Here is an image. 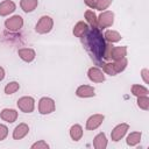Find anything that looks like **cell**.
Masks as SVG:
<instances>
[{
	"label": "cell",
	"mask_w": 149,
	"mask_h": 149,
	"mask_svg": "<svg viewBox=\"0 0 149 149\" xmlns=\"http://www.w3.org/2000/svg\"><path fill=\"white\" fill-rule=\"evenodd\" d=\"M5 26L8 30H12V31H16L19 30L22 26H23V20L20 15H15L13 17H9L6 20L5 22Z\"/></svg>",
	"instance_id": "obj_8"
},
{
	"label": "cell",
	"mask_w": 149,
	"mask_h": 149,
	"mask_svg": "<svg viewBox=\"0 0 149 149\" xmlns=\"http://www.w3.org/2000/svg\"><path fill=\"white\" fill-rule=\"evenodd\" d=\"M0 116H1V119L2 120H5V121H7V122H14L15 120H16V118H17V112L15 111V109H9V108H5V109H2V112H1V114H0Z\"/></svg>",
	"instance_id": "obj_14"
},
{
	"label": "cell",
	"mask_w": 149,
	"mask_h": 149,
	"mask_svg": "<svg viewBox=\"0 0 149 149\" xmlns=\"http://www.w3.org/2000/svg\"><path fill=\"white\" fill-rule=\"evenodd\" d=\"M7 134H8V129H7V127L3 126V125H0V141L5 140V137L7 136Z\"/></svg>",
	"instance_id": "obj_28"
},
{
	"label": "cell",
	"mask_w": 149,
	"mask_h": 149,
	"mask_svg": "<svg viewBox=\"0 0 149 149\" xmlns=\"http://www.w3.org/2000/svg\"><path fill=\"white\" fill-rule=\"evenodd\" d=\"M132 93L134 95H137V97H140V95H147L148 94V90L146 87L141 86V85H133L132 86Z\"/></svg>",
	"instance_id": "obj_23"
},
{
	"label": "cell",
	"mask_w": 149,
	"mask_h": 149,
	"mask_svg": "<svg viewBox=\"0 0 149 149\" xmlns=\"http://www.w3.org/2000/svg\"><path fill=\"white\" fill-rule=\"evenodd\" d=\"M105 38H106L108 42L113 43V42H118V41H120L121 35H120L118 31H114V30H107V31L105 33Z\"/></svg>",
	"instance_id": "obj_22"
},
{
	"label": "cell",
	"mask_w": 149,
	"mask_h": 149,
	"mask_svg": "<svg viewBox=\"0 0 149 149\" xmlns=\"http://www.w3.org/2000/svg\"><path fill=\"white\" fill-rule=\"evenodd\" d=\"M84 37V45L87 52L90 54L91 58L95 62L97 65L102 66L105 63L102 62V58L105 56L106 50V43L102 37V34L98 28H90L85 33ZM81 37V38H83Z\"/></svg>",
	"instance_id": "obj_1"
},
{
	"label": "cell",
	"mask_w": 149,
	"mask_h": 149,
	"mask_svg": "<svg viewBox=\"0 0 149 149\" xmlns=\"http://www.w3.org/2000/svg\"><path fill=\"white\" fill-rule=\"evenodd\" d=\"M87 29H88V27H87L86 23H84V22H78V23L74 26V28H73V35L81 38V37L85 35V33L87 31Z\"/></svg>",
	"instance_id": "obj_17"
},
{
	"label": "cell",
	"mask_w": 149,
	"mask_h": 149,
	"mask_svg": "<svg viewBox=\"0 0 149 149\" xmlns=\"http://www.w3.org/2000/svg\"><path fill=\"white\" fill-rule=\"evenodd\" d=\"M111 3H112V0H95V7L94 8L99 9V10H104Z\"/></svg>",
	"instance_id": "obj_27"
},
{
	"label": "cell",
	"mask_w": 149,
	"mask_h": 149,
	"mask_svg": "<svg viewBox=\"0 0 149 149\" xmlns=\"http://www.w3.org/2000/svg\"><path fill=\"white\" fill-rule=\"evenodd\" d=\"M128 130V125L127 123H121V125H118L113 130H112V140L113 141H119L121 140V137L126 134V132Z\"/></svg>",
	"instance_id": "obj_9"
},
{
	"label": "cell",
	"mask_w": 149,
	"mask_h": 149,
	"mask_svg": "<svg viewBox=\"0 0 149 149\" xmlns=\"http://www.w3.org/2000/svg\"><path fill=\"white\" fill-rule=\"evenodd\" d=\"M113 21H114V14L109 10L107 12H104L100 14L99 19H98V27L99 28H107V27H111L113 24Z\"/></svg>",
	"instance_id": "obj_7"
},
{
	"label": "cell",
	"mask_w": 149,
	"mask_h": 149,
	"mask_svg": "<svg viewBox=\"0 0 149 149\" xmlns=\"http://www.w3.org/2000/svg\"><path fill=\"white\" fill-rule=\"evenodd\" d=\"M34 102L31 97H22L17 100V107L24 113H31L34 111Z\"/></svg>",
	"instance_id": "obj_6"
},
{
	"label": "cell",
	"mask_w": 149,
	"mask_h": 149,
	"mask_svg": "<svg viewBox=\"0 0 149 149\" xmlns=\"http://www.w3.org/2000/svg\"><path fill=\"white\" fill-rule=\"evenodd\" d=\"M126 52H127L126 47H113V45H107L106 44V50H105L104 58L119 61V59H121L126 56Z\"/></svg>",
	"instance_id": "obj_3"
},
{
	"label": "cell",
	"mask_w": 149,
	"mask_h": 149,
	"mask_svg": "<svg viewBox=\"0 0 149 149\" xmlns=\"http://www.w3.org/2000/svg\"><path fill=\"white\" fill-rule=\"evenodd\" d=\"M28 132H29V127H28L26 123H20L19 126L15 127L14 133H13V137H14L15 140H20V139L24 137Z\"/></svg>",
	"instance_id": "obj_15"
},
{
	"label": "cell",
	"mask_w": 149,
	"mask_h": 149,
	"mask_svg": "<svg viewBox=\"0 0 149 149\" xmlns=\"http://www.w3.org/2000/svg\"><path fill=\"white\" fill-rule=\"evenodd\" d=\"M88 78L94 83H102L105 80L104 73L98 68H91L88 70Z\"/></svg>",
	"instance_id": "obj_12"
},
{
	"label": "cell",
	"mask_w": 149,
	"mask_h": 149,
	"mask_svg": "<svg viewBox=\"0 0 149 149\" xmlns=\"http://www.w3.org/2000/svg\"><path fill=\"white\" fill-rule=\"evenodd\" d=\"M70 135H71L72 140H74V141L80 140V137L83 135V128L79 125H73L70 129Z\"/></svg>",
	"instance_id": "obj_20"
},
{
	"label": "cell",
	"mask_w": 149,
	"mask_h": 149,
	"mask_svg": "<svg viewBox=\"0 0 149 149\" xmlns=\"http://www.w3.org/2000/svg\"><path fill=\"white\" fill-rule=\"evenodd\" d=\"M31 148H33V149H35V148H49V146H48L44 141H40V142H37V143L33 144V146H31Z\"/></svg>",
	"instance_id": "obj_29"
},
{
	"label": "cell",
	"mask_w": 149,
	"mask_h": 149,
	"mask_svg": "<svg viewBox=\"0 0 149 149\" xmlns=\"http://www.w3.org/2000/svg\"><path fill=\"white\" fill-rule=\"evenodd\" d=\"M93 146L97 148V149H104L106 148L107 146V141H106V136L104 133H100L99 135L95 136L94 141H93Z\"/></svg>",
	"instance_id": "obj_19"
},
{
	"label": "cell",
	"mask_w": 149,
	"mask_h": 149,
	"mask_svg": "<svg viewBox=\"0 0 149 149\" xmlns=\"http://www.w3.org/2000/svg\"><path fill=\"white\" fill-rule=\"evenodd\" d=\"M38 111L41 114H49L55 111V102L50 98H42L38 102Z\"/></svg>",
	"instance_id": "obj_5"
},
{
	"label": "cell",
	"mask_w": 149,
	"mask_h": 149,
	"mask_svg": "<svg viewBox=\"0 0 149 149\" xmlns=\"http://www.w3.org/2000/svg\"><path fill=\"white\" fill-rule=\"evenodd\" d=\"M15 10V3L10 0H5L0 3V15L6 16Z\"/></svg>",
	"instance_id": "obj_11"
},
{
	"label": "cell",
	"mask_w": 149,
	"mask_h": 149,
	"mask_svg": "<svg viewBox=\"0 0 149 149\" xmlns=\"http://www.w3.org/2000/svg\"><path fill=\"white\" fill-rule=\"evenodd\" d=\"M19 88H20L19 83L12 81V83H9V84H7V85L5 86V93H6V94H13V93H15Z\"/></svg>",
	"instance_id": "obj_24"
},
{
	"label": "cell",
	"mask_w": 149,
	"mask_h": 149,
	"mask_svg": "<svg viewBox=\"0 0 149 149\" xmlns=\"http://www.w3.org/2000/svg\"><path fill=\"white\" fill-rule=\"evenodd\" d=\"M102 120H104V115H101V114L92 115V116L88 118V120H87V122H86V128L90 129V130H93V129L98 128V127L101 125Z\"/></svg>",
	"instance_id": "obj_10"
},
{
	"label": "cell",
	"mask_w": 149,
	"mask_h": 149,
	"mask_svg": "<svg viewBox=\"0 0 149 149\" xmlns=\"http://www.w3.org/2000/svg\"><path fill=\"white\" fill-rule=\"evenodd\" d=\"M146 72H147V70L144 69V70L142 71V73H143L142 76H143V78H144V81H146V83H148V79H147V77H146V76H147V74H146Z\"/></svg>",
	"instance_id": "obj_32"
},
{
	"label": "cell",
	"mask_w": 149,
	"mask_h": 149,
	"mask_svg": "<svg viewBox=\"0 0 149 149\" xmlns=\"http://www.w3.org/2000/svg\"><path fill=\"white\" fill-rule=\"evenodd\" d=\"M20 6L27 13L33 12L36 8V6H37V0H21Z\"/></svg>",
	"instance_id": "obj_18"
},
{
	"label": "cell",
	"mask_w": 149,
	"mask_h": 149,
	"mask_svg": "<svg viewBox=\"0 0 149 149\" xmlns=\"http://www.w3.org/2000/svg\"><path fill=\"white\" fill-rule=\"evenodd\" d=\"M52 24H54V22H52V19L50 16H42L40 19V21L37 22L35 29L40 34H45V33H49L51 30Z\"/></svg>",
	"instance_id": "obj_4"
},
{
	"label": "cell",
	"mask_w": 149,
	"mask_h": 149,
	"mask_svg": "<svg viewBox=\"0 0 149 149\" xmlns=\"http://www.w3.org/2000/svg\"><path fill=\"white\" fill-rule=\"evenodd\" d=\"M126 65H127V61L123 57V58H121L119 61H114L113 63H105L102 65V69H104V71L106 73H108L111 76H115V74L120 73L121 71H123Z\"/></svg>",
	"instance_id": "obj_2"
},
{
	"label": "cell",
	"mask_w": 149,
	"mask_h": 149,
	"mask_svg": "<svg viewBox=\"0 0 149 149\" xmlns=\"http://www.w3.org/2000/svg\"><path fill=\"white\" fill-rule=\"evenodd\" d=\"M137 105L141 108L147 111L149 108V99H148V97L147 95H140L139 99H137Z\"/></svg>",
	"instance_id": "obj_26"
},
{
	"label": "cell",
	"mask_w": 149,
	"mask_h": 149,
	"mask_svg": "<svg viewBox=\"0 0 149 149\" xmlns=\"http://www.w3.org/2000/svg\"><path fill=\"white\" fill-rule=\"evenodd\" d=\"M85 3L91 7V8H94L95 7V0H85Z\"/></svg>",
	"instance_id": "obj_30"
},
{
	"label": "cell",
	"mask_w": 149,
	"mask_h": 149,
	"mask_svg": "<svg viewBox=\"0 0 149 149\" xmlns=\"http://www.w3.org/2000/svg\"><path fill=\"white\" fill-rule=\"evenodd\" d=\"M140 139H141V133H132L127 137V143L129 146H135L136 143L140 142Z\"/></svg>",
	"instance_id": "obj_25"
},
{
	"label": "cell",
	"mask_w": 149,
	"mask_h": 149,
	"mask_svg": "<svg viewBox=\"0 0 149 149\" xmlns=\"http://www.w3.org/2000/svg\"><path fill=\"white\" fill-rule=\"evenodd\" d=\"M5 78V71H3V69L0 66V80H2Z\"/></svg>",
	"instance_id": "obj_31"
},
{
	"label": "cell",
	"mask_w": 149,
	"mask_h": 149,
	"mask_svg": "<svg viewBox=\"0 0 149 149\" xmlns=\"http://www.w3.org/2000/svg\"><path fill=\"white\" fill-rule=\"evenodd\" d=\"M76 94L80 98H87V97H93L95 93H94V88L92 86H88V85H81L77 88L76 91Z\"/></svg>",
	"instance_id": "obj_13"
},
{
	"label": "cell",
	"mask_w": 149,
	"mask_h": 149,
	"mask_svg": "<svg viewBox=\"0 0 149 149\" xmlns=\"http://www.w3.org/2000/svg\"><path fill=\"white\" fill-rule=\"evenodd\" d=\"M85 19L87 20V22L93 27V28H98V19L95 16V14L92 10H86L85 12Z\"/></svg>",
	"instance_id": "obj_21"
},
{
	"label": "cell",
	"mask_w": 149,
	"mask_h": 149,
	"mask_svg": "<svg viewBox=\"0 0 149 149\" xmlns=\"http://www.w3.org/2000/svg\"><path fill=\"white\" fill-rule=\"evenodd\" d=\"M19 56L24 61V62H31L34 58H35V51L30 48H22V49H19L17 51Z\"/></svg>",
	"instance_id": "obj_16"
}]
</instances>
